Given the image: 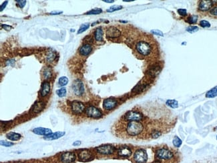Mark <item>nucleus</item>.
<instances>
[{"instance_id":"44","label":"nucleus","mask_w":217,"mask_h":163,"mask_svg":"<svg viewBox=\"0 0 217 163\" xmlns=\"http://www.w3.org/2000/svg\"><path fill=\"white\" fill-rule=\"evenodd\" d=\"M17 2H18L19 6L21 8H23L26 5V1H23V0H20V1H17Z\"/></svg>"},{"instance_id":"45","label":"nucleus","mask_w":217,"mask_h":163,"mask_svg":"<svg viewBox=\"0 0 217 163\" xmlns=\"http://www.w3.org/2000/svg\"><path fill=\"white\" fill-rule=\"evenodd\" d=\"M14 63H15V60H7L6 62V65L7 66H10V65H11V64H14Z\"/></svg>"},{"instance_id":"38","label":"nucleus","mask_w":217,"mask_h":163,"mask_svg":"<svg viewBox=\"0 0 217 163\" xmlns=\"http://www.w3.org/2000/svg\"><path fill=\"white\" fill-rule=\"evenodd\" d=\"M200 26L202 27H211V23L206 20H202L200 22Z\"/></svg>"},{"instance_id":"2","label":"nucleus","mask_w":217,"mask_h":163,"mask_svg":"<svg viewBox=\"0 0 217 163\" xmlns=\"http://www.w3.org/2000/svg\"><path fill=\"white\" fill-rule=\"evenodd\" d=\"M156 157L160 160L170 161L174 158V153L166 147L159 148L156 152Z\"/></svg>"},{"instance_id":"15","label":"nucleus","mask_w":217,"mask_h":163,"mask_svg":"<svg viewBox=\"0 0 217 163\" xmlns=\"http://www.w3.org/2000/svg\"><path fill=\"white\" fill-rule=\"evenodd\" d=\"M214 1H207V0H203V1L200 2L198 6V9L200 11H205L208 10H210L212 7V5H213Z\"/></svg>"},{"instance_id":"53","label":"nucleus","mask_w":217,"mask_h":163,"mask_svg":"<svg viewBox=\"0 0 217 163\" xmlns=\"http://www.w3.org/2000/svg\"><path fill=\"white\" fill-rule=\"evenodd\" d=\"M216 130H217V126H216Z\"/></svg>"},{"instance_id":"42","label":"nucleus","mask_w":217,"mask_h":163,"mask_svg":"<svg viewBox=\"0 0 217 163\" xmlns=\"http://www.w3.org/2000/svg\"><path fill=\"white\" fill-rule=\"evenodd\" d=\"M210 13H211L212 15L217 16V6H216V7H212V9L211 10V11H210Z\"/></svg>"},{"instance_id":"29","label":"nucleus","mask_w":217,"mask_h":163,"mask_svg":"<svg viewBox=\"0 0 217 163\" xmlns=\"http://www.w3.org/2000/svg\"><path fill=\"white\" fill-rule=\"evenodd\" d=\"M182 141L179 137H178L177 136L174 137L173 140V144L175 146V147L179 148L180 146L182 145Z\"/></svg>"},{"instance_id":"36","label":"nucleus","mask_w":217,"mask_h":163,"mask_svg":"<svg viewBox=\"0 0 217 163\" xmlns=\"http://www.w3.org/2000/svg\"><path fill=\"white\" fill-rule=\"evenodd\" d=\"M122 9V6H113L112 7H110L109 9L107 10V11L108 12H113V11H117V10H120Z\"/></svg>"},{"instance_id":"10","label":"nucleus","mask_w":217,"mask_h":163,"mask_svg":"<svg viewBox=\"0 0 217 163\" xmlns=\"http://www.w3.org/2000/svg\"><path fill=\"white\" fill-rule=\"evenodd\" d=\"M75 154L72 152L63 153L60 157V160L64 163H72L76 160Z\"/></svg>"},{"instance_id":"17","label":"nucleus","mask_w":217,"mask_h":163,"mask_svg":"<svg viewBox=\"0 0 217 163\" xmlns=\"http://www.w3.org/2000/svg\"><path fill=\"white\" fill-rule=\"evenodd\" d=\"M161 70V65L155 64L149 68V70L148 71V74L151 77H155L156 76L159 74Z\"/></svg>"},{"instance_id":"54","label":"nucleus","mask_w":217,"mask_h":163,"mask_svg":"<svg viewBox=\"0 0 217 163\" xmlns=\"http://www.w3.org/2000/svg\"><path fill=\"white\" fill-rule=\"evenodd\" d=\"M216 140H217V136H216Z\"/></svg>"},{"instance_id":"43","label":"nucleus","mask_w":217,"mask_h":163,"mask_svg":"<svg viewBox=\"0 0 217 163\" xmlns=\"http://www.w3.org/2000/svg\"><path fill=\"white\" fill-rule=\"evenodd\" d=\"M2 27L3 28L4 30H6L7 31H9V30H11V28H12V27L11 26L6 25V24H2Z\"/></svg>"},{"instance_id":"4","label":"nucleus","mask_w":217,"mask_h":163,"mask_svg":"<svg viewBox=\"0 0 217 163\" xmlns=\"http://www.w3.org/2000/svg\"><path fill=\"white\" fill-rule=\"evenodd\" d=\"M148 154L144 149H138L134 153L133 159L136 163H146L148 161Z\"/></svg>"},{"instance_id":"49","label":"nucleus","mask_w":217,"mask_h":163,"mask_svg":"<svg viewBox=\"0 0 217 163\" xmlns=\"http://www.w3.org/2000/svg\"><path fill=\"white\" fill-rule=\"evenodd\" d=\"M103 2H104L106 3H113V2H114V0H104Z\"/></svg>"},{"instance_id":"25","label":"nucleus","mask_w":217,"mask_h":163,"mask_svg":"<svg viewBox=\"0 0 217 163\" xmlns=\"http://www.w3.org/2000/svg\"><path fill=\"white\" fill-rule=\"evenodd\" d=\"M7 138L10 140L17 141L21 138V135L18 133L15 132H9L7 134Z\"/></svg>"},{"instance_id":"41","label":"nucleus","mask_w":217,"mask_h":163,"mask_svg":"<svg viewBox=\"0 0 217 163\" xmlns=\"http://www.w3.org/2000/svg\"><path fill=\"white\" fill-rule=\"evenodd\" d=\"M178 13L182 16H185L187 14V11L185 9H179L178 10Z\"/></svg>"},{"instance_id":"35","label":"nucleus","mask_w":217,"mask_h":163,"mask_svg":"<svg viewBox=\"0 0 217 163\" xmlns=\"http://www.w3.org/2000/svg\"><path fill=\"white\" fill-rule=\"evenodd\" d=\"M102 12V9H100V8H95V9H93L90 11H89L88 12H87L86 14L88 15H93V14H100Z\"/></svg>"},{"instance_id":"13","label":"nucleus","mask_w":217,"mask_h":163,"mask_svg":"<svg viewBox=\"0 0 217 163\" xmlns=\"http://www.w3.org/2000/svg\"><path fill=\"white\" fill-rule=\"evenodd\" d=\"M92 157V153L87 149L81 150L78 153V158L81 162H87L91 160Z\"/></svg>"},{"instance_id":"6","label":"nucleus","mask_w":217,"mask_h":163,"mask_svg":"<svg viewBox=\"0 0 217 163\" xmlns=\"http://www.w3.org/2000/svg\"><path fill=\"white\" fill-rule=\"evenodd\" d=\"M96 150L98 153L102 154V155H110L115 151V148L112 145L104 144L98 146Z\"/></svg>"},{"instance_id":"33","label":"nucleus","mask_w":217,"mask_h":163,"mask_svg":"<svg viewBox=\"0 0 217 163\" xmlns=\"http://www.w3.org/2000/svg\"><path fill=\"white\" fill-rule=\"evenodd\" d=\"M89 27H90V23H88L82 24V25L80 26L78 31H77V34H80L81 33H82V32H84V31H85L88 28H89Z\"/></svg>"},{"instance_id":"32","label":"nucleus","mask_w":217,"mask_h":163,"mask_svg":"<svg viewBox=\"0 0 217 163\" xmlns=\"http://www.w3.org/2000/svg\"><path fill=\"white\" fill-rule=\"evenodd\" d=\"M197 20H198V16L194 15L190 16L189 18H188L187 22H188L190 24H193L197 22Z\"/></svg>"},{"instance_id":"31","label":"nucleus","mask_w":217,"mask_h":163,"mask_svg":"<svg viewBox=\"0 0 217 163\" xmlns=\"http://www.w3.org/2000/svg\"><path fill=\"white\" fill-rule=\"evenodd\" d=\"M161 135H162V132L160 131V130H152V132H151V134H150L151 137H152V138H154V139H156V138H158Z\"/></svg>"},{"instance_id":"3","label":"nucleus","mask_w":217,"mask_h":163,"mask_svg":"<svg viewBox=\"0 0 217 163\" xmlns=\"http://www.w3.org/2000/svg\"><path fill=\"white\" fill-rule=\"evenodd\" d=\"M136 50L142 56H148L152 51V47L146 41H140L136 45Z\"/></svg>"},{"instance_id":"40","label":"nucleus","mask_w":217,"mask_h":163,"mask_svg":"<svg viewBox=\"0 0 217 163\" xmlns=\"http://www.w3.org/2000/svg\"><path fill=\"white\" fill-rule=\"evenodd\" d=\"M151 33H152V34H154V35H157V36H162V37L164 36L162 32L161 31L158 30H152V31H151Z\"/></svg>"},{"instance_id":"28","label":"nucleus","mask_w":217,"mask_h":163,"mask_svg":"<svg viewBox=\"0 0 217 163\" xmlns=\"http://www.w3.org/2000/svg\"><path fill=\"white\" fill-rule=\"evenodd\" d=\"M146 86H147L146 84H139L132 90V92H136V93L141 92H142L143 90H144L146 88Z\"/></svg>"},{"instance_id":"52","label":"nucleus","mask_w":217,"mask_h":163,"mask_svg":"<svg viewBox=\"0 0 217 163\" xmlns=\"http://www.w3.org/2000/svg\"><path fill=\"white\" fill-rule=\"evenodd\" d=\"M15 163H23V162H16Z\"/></svg>"},{"instance_id":"27","label":"nucleus","mask_w":217,"mask_h":163,"mask_svg":"<svg viewBox=\"0 0 217 163\" xmlns=\"http://www.w3.org/2000/svg\"><path fill=\"white\" fill-rule=\"evenodd\" d=\"M166 104L172 108H177L178 107V101L176 100H168L166 102Z\"/></svg>"},{"instance_id":"48","label":"nucleus","mask_w":217,"mask_h":163,"mask_svg":"<svg viewBox=\"0 0 217 163\" xmlns=\"http://www.w3.org/2000/svg\"><path fill=\"white\" fill-rule=\"evenodd\" d=\"M80 144H81V142L80 141H76V142H74L73 143V146H80Z\"/></svg>"},{"instance_id":"26","label":"nucleus","mask_w":217,"mask_h":163,"mask_svg":"<svg viewBox=\"0 0 217 163\" xmlns=\"http://www.w3.org/2000/svg\"><path fill=\"white\" fill-rule=\"evenodd\" d=\"M217 96V86L216 87L212 88L209 91H208L206 94V97L208 98H212Z\"/></svg>"},{"instance_id":"47","label":"nucleus","mask_w":217,"mask_h":163,"mask_svg":"<svg viewBox=\"0 0 217 163\" xmlns=\"http://www.w3.org/2000/svg\"><path fill=\"white\" fill-rule=\"evenodd\" d=\"M62 14V11H52L50 13L51 15H59Z\"/></svg>"},{"instance_id":"19","label":"nucleus","mask_w":217,"mask_h":163,"mask_svg":"<svg viewBox=\"0 0 217 163\" xmlns=\"http://www.w3.org/2000/svg\"><path fill=\"white\" fill-rule=\"evenodd\" d=\"M50 91V84L48 82L45 81L42 84V89H41V96L44 97L47 96Z\"/></svg>"},{"instance_id":"12","label":"nucleus","mask_w":217,"mask_h":163,"mask_svg":"<svg viewBox=\"0 0 217 163\" xmlns=\"http://www.w3.org/2000/svg\"><path fill=\"white\" fill-rule=\"evenodd\" d=\"M117 100L112 98H110L104 100L103 102V107L106 111H111L117 106Z\"/></svg>"},{"instance_id":"5","label":"nucleus","mask_w":217,"mask_h":163,"mask_svg":"<svg viewBox=\"0 0 217 163\" xmlns=\"http://www.w3.org/2000/svg\"><path fill=\"white\" fill-rule=\"evenodd\" d=\"M73 92L77 96H81L84 94V85L80 80H76L72 85Z\"/></svg>"},{"instance_id":"39","label":"nucleus","mask_w":217,"mask_h":163,"mask_svg":"<svg viewBox=\"0 0 217 163\" xmlns=\"http://www.w3.org/2000/svg\"><path fill=\"white\" fill-rule=\"evenodd\" d=\"M1 145L5 146V147H10L11 146H13L14 143H12L11 142H7V141H1Z\"/></svg>"},{"instance_id":"1","label":"nucleus","mask_w":217,"mask_h":163,"mask_svg":"<svg viewBox=\"0 0 217 163\" xmlns=\"http://www.w3.org/2000/svg\"><path fill=\"white\" fill-rule=\"evenodd\" d=\"M144 130V126L139 121L129 122L126 126V132L130 136H137Z\"/></svg>"},{"instance_id":"22","label":"nucleus","mask_w":217,"mask_h":163,"mask_svg":"<svg viewBox=\"0 0 217 163\" xmlns=\"http://www.w3.org/2000/svg\"><path fill=\"white\" fill-rule=\"evenodd\" d=\"M56 58V53L54 51L48 50L46 54V61L48 63L54 62Z\"/></svg>"},{"instance_id":"46","label":"nucleus","mask_w":217,"mask_h":163,"mask_svg":"<svg viewBox=\"0 0 217 163\" xmlns=\"http://www.w3.org/2000/svg\"><path fill=\"white\" fill-rule=\"evenodd\" d=\"M7 1L4 2V3L2 4V6H1V11H3V10L5 9V7H6V6H7Z\"/></svg>"},{"instance_id":"51","label":"nucleus","mask_w":217,"mask_h":163,"mask_svg":"<svg viewBox=\"0 0 217 163\" xmlns=\"http://www.w3.org/2000/svg\"><path fill=\"white\" fill-rule=\"evenodd\" d=\"M152 163H161V161H154V162H153Z\"/></svg>"},{"instance_id":"14","label":"nucleus","mask_w":217,"mask_h":163,"mask_svg":"<svg viewBox=\"0 0 217 163\" xmlns=\"http://www.w3.org/2000/svg\"><path fill=\"white\" fill-rule=\"evenodd\" d=\"M118 154L121 157H129L132 155V150L127 146H121L118 150Z\"/></svg>"},{"instance_id":"18","label":"nucleus","mask_w":217,"mask_h":163,"mask_svg":"<svg viewBox=\"0 0 217 163\" xmlns=\"http://www.w3.org/2000/svg\"><path fill=\"white\" fill-rule=\"evenodd\" d=\"M34 133L38 134V135H44L48 136L49 134L52 133V130L49 128H36L33 130Z\"/></svg>"},{"instance_id":"37","label":"nucleus","mask_w":217,"mask_h":163,"mask_svg":"<svg viewBox=\"0 0 217 163\" xmlns=\"http://www.w3.org/2000/svg\"><path fill=\"white\" fill-rule=\"evenodd\" d=\"M198 30V27L197 26H189L186 28V31L190 33H194Z\"/></svg>"},{"instance_id":"9","label":"nucleus","mask_w":217,"mask_h":163,"mask_svg":"<svg viewBox=\"0 0 217 163\" xmlns=\"http://www.w3.org/2000/svg\"><path fill=\"white\" fill-rule=\"evenodd\" d=\"M106 35L108 38H116L121 36V31L117 27L112 26L108 28L106 32Z\"/></svg>"},{"instance_id":"11","label":"nucleus","mask_w":217,"mask_h":163,"mask_svg":"<svg viewBox=\"0 0 217 163\" xmlns=\"http://www.w3.org/2000/svg\"><path fill=\"white\" fill-rule=\"evenodd\" d=\"M71 107H72V112L74 114H76V115L82 113L84 111V109H85L84 105L83 104V103H81V102L76 101V100L73 101L72 103Z\"/></svg>"},{"instance_id":"50","label":"nucleus","mask_w":217,"mask_h":163,"mask_svg":"<svg viewBox=\"0 0 217 163\" xmlns=\"http://www.w3.org/2000/svg\"><path fill=\"white\" fill-rule=\"evenodd\" d=\"M124 2H133V0H124Z\"/></svg>"},{"instance_id":"34","label":"nucleus","mask_w":217,"mask_h":163,"mask_svg":"<svg viewBox=\"0 0 217 163\" xmlns=\"http://www.w3.org/2000/svg\"><path fill=\"white\" fill-rule=\"evenodd\" d=\"M66 89H65V88H61V89H59L58 90L56 91V93H57V94H58V96L59 97H61V98H62V97H64L65 95H66Z\"/></svg>"},{"instance_id":"21","label":"nucleus","mask_w":217,"mask_h":163,"mask_svg":"<svg viewBox=\"0 0 217 163\" xmlns=\"http://www.w3.org/2000/svg\"><path fill=\"white\" fill-rule=\"evenodd\" d=\"M92 50V48L90 44H85L84 46H81L80 49V54L81 56H88L90 54Z\"/></svg>"},{"instance_id":"30","label":"nucleus","mask_w":217,"mask_h":163,"mask_svg":"<svg viewBox=\"0 0 217 163\" xmlns=\"http://www.w3.org/2000/svg\"><path fill=\"white\" fill-rule=\"evenodd\" d=\"M58 83H59V85L61 86H64L67 85V84L68 83V78L65 76L61 77L58 80Z\"/></svg>"},{"instance_id":"20","label":"nucleus","mask_w":217,"mask_h":163,"mask_svg":"<svg viewBox=\"0 0 217 163\" xmlns=\"http://www.w3.org/2000/svg\"><path fill=\"white\" fill-rule=\"evenodd\" d=\"M64 134H65V132H57L55 133H52L48 136H45L44 138L45 140H56L61 137H62Z\"/></svg>"},{"instance_id":"23","label":"nucleus","mask_w":217,"mask_h":163,"mask_svg":"<svg viewBox=\"0 0 217 163\" xmlns=\"http://www.w3.org/2000/svg\"><path fill=\"white\" fill-rule=\"evenodd\" d=\"M42 76L45 79H50L52 76V69L49 67H45L42 70Z\"/></svg>"},{"instance_id":"7","label":"nucleus","mask_w":217,"mask_h":163,"mask_svg":"<svg viewBox=\"0 0 217 163\" xmlns=\"http://www.w3.org/2000/svg\"><path fill=\"white\" fill-rule=\"evenodd\" d=\"M124 119L127 121H140L143 119V115L137 111H129L124 115Z\"/></svg>"},{"instance_id":"24","label":"nucleus","mask_w":217,"mask_h":163,"mask_svg":"<svg viewBox=\"0 0 217 163\" xmlns=\"http://www.w3.org/2000/svg\"><path fill=\"white\" fill-rule=\"evenodd\" d=\"M94 38L98 42H100L102 40L103 38V31H102V27H98L94 32Z\"/></svg>"},{"instance_id":"16","label":"nucleus","mask_w":217,"mask_h":163,"mask_svg":"<svg viewBox=\"0 0 217 163\" xmlns=\"http://www.w3.org/2000/svg\"><path fill=\"white\" fill-rule=\"evenodd\" d=\"M44 108H45V104L43 102L38 101V102H36L33 105V107H31V111L33 113L37 114L40 112L41 111H42L44 109Z\"/></svg>"},{"instance_id":"8","label":"nucleus","mask_w":217,"mask_h":163,"mask_svg":"<svg viewBox=\"0 0 217 163\" xmlns=\"http://www.w3.org/2000/svg\"><path fill=\"white\" fill-rule=\"evenodd\" d=\"M86 115L93 119H100L102 116V112L99 109L94 107H89L85 110Z\"/></svg>"}]
</instances>
